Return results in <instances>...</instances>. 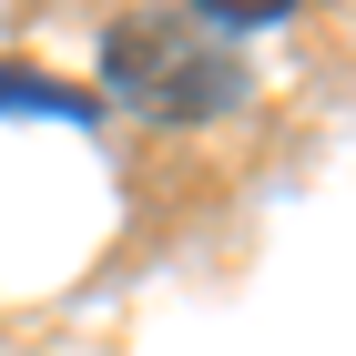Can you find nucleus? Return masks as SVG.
<instances>
[{
  "mask_svg": "<svg viewBox=\"0 0 356 356\" xmlns=\"http://www.w3.org/2000/svg\"><path fill=\"white\" fill-rule=\"evenodd\" d=\"M102 82L122 102L163 112V122H204V112H234L245 102V61L224 31H204L193 10H143L102 41Z\"/></svg>",
  "mask_w": 356,
  "mask_h": 356,
  "instance_id": "nucleus-1",
  "label": "nucleus"
},
{
  "mask_svg": "<svg viewBox=\"0 0 356 356\" xmlns=\"http://www.w3.org/2000/svg\"><path fill=\"white\" fill-rule=\"evenodd\" d=\"M0 112H41V122H92V92H61L41 72H0Z\"/></svg>",
  "mask_w": 356,
  "mask_h": 356,
  "instance_id": "nucleus-2",
  "label": "nucleus"
}]
</instances>
